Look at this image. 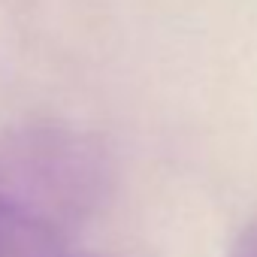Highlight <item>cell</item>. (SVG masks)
I'll return each instance as SVG.
<instances>
[{
    "label": "cell",
    "instance_id": "1",
    "mask_svg": "<svg viewBox=\"0 0 257 257\" xmlns=\"http://www.w3.org/2000/svg\"><path fill=\"white\" fill-rule=\"evenodd\" d=\"M109 164L97 140L67 124L0 137V257H64L97 212Z\"/></svg>",
    "mask_w": 257,
    "mask_h": 257
},
{
    "label": "cell",
    "instance_id": "2",
    "mask_svg": "<svg viewBox=\"0 0 257 257\" xmlns=\"http://www.w3.org/2000/svg\"><path fill=\"white\" fill-rule=\"evenodd\" d=\"M230 257H257V221H251V224L239 233V239H236Z\"/></svg>",
    "mask_w": 257,
    "mask_h": 257
},
{
    "label": "cell",
    "instance_id": "3",
    "mask_svg": "<svg viewBox=\"0 0 257 257\" xmlns=\"http://www.w3.org/2000/svg\"><path fill=\"white\" fill-rule=\"evenodd\" d=\"M64 257H88V254H76V251H70V254H64Z\"/></svg>",
    "mask_w": 257,
    "mask_h": 257
}]
</instances>
